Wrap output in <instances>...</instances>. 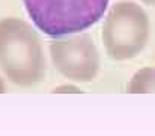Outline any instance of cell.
Masks as SVG:
<instances>
[{"label":"cell","instance_id":"obj_8","mask_svg":"<svg viewBox=\"0 0 155 136\" xmlns=\"http://www.w3.org/2000/svg\"><path fill=\"white\" fill-rule=\"evenodd\" d=\"M142 2H145V3H148V5H152V6H155V0H142Z\"/></svg>","mask_w":155,"mask_h":136},{"label":"cell","instance_id":"obj_1","mask_svg":"<svg viewBox=\"0 0 155 136\" xmlns=\"http://www.w3.org/2000/svg\"><path fill=\"white\" fill-rule=\"evenodd\" d=\"M0 70L18 86H33L45 77L47 62L36 30L24 20H0Z\"/></svg>","mask_w":155,"mask_h":136},{"label":"cell","instance_id":"obj_2","mask_svg":"<svg viewBox=\"0 0 155 136\" xmlns=\"http://www.w3.org/2000/svg\"><path fill=\"white\" fill-rule=\"evenodd\" d=\"M35 26L48 37L86 30L104 15L108 0H23Z\"/></svg>","mask_w":155,"mask_h":136},{"label":"cell","instance_id":"obj_6","mask_svg":"<svg viewBox=\"0 0 155 136\" xmlns=\"http://www.w3.org/2000/svg\"><path fill=\"white\" fill-rule=\"evenodd\" d=\"M54 92H78V89L74 86H60V88H56Z\"/></svg>","mask_w":155,"mask_h":136},{"label":"cell","instance_id":"obj_3","mask_svg":"<svg viewBox=\"0 0 155 136\" xmlns=\"http://www.w3.org/2000/svg\"><path fill=\"white\" fill-rule=\"evenodd\" d=\"M148 38L149 20L137 3L119 2L110 9L103 26V43L111 59L134 58L143 50Z\"/></svg>","mask_w":155,"mask_h":136},{"label":"cell","instance_id":"obj_7","mask_svg":"<svg viewBox=\"0 0 155 136\" xmlns=\"http://www.w3.org/2000/svg\"><path fill=\"white\" fill-rule=\"evenodd\" d=\"M5 91H6V86H5V82H3L2 76H0V94H3Z\"/></svg>","mask_w":155,"mask_h":136},{"label":"cell","instance_id":"obj_5","mask_svg":"<svg viewBox=\"0 0 155 136\" xmlns=\"http://www.w3.org/2000/svg\"><path fill=\"white\" fill-rule=\"evenodd\" d=\"M127 91L131 94L155 92V67H148L137 71L128 83Z\"/></svg>","mask_w":155,"mask_h":136},{"label":"cell","instance_id":"obj_4","mask_svg":"<svg viewBox=\"0 0 155 136\" xmlns=\"http://www.w3.org/2000/svg\"><path fill=\"white\" fill-rule=\"evenodd\" d=\"M50 56L54 67L74 82H91L100 70V53L89 35L53 41Z\"/></svg>","mask_w":155,"mask_h":136}]
</instances>
